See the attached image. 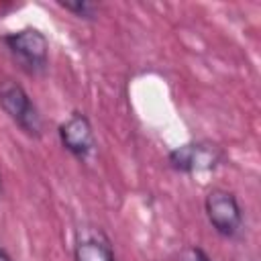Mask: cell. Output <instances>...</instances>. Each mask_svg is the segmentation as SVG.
I'll return each mask as SVG.
<instances>
[{"label": "cell", "instance_id": "9c48e42d", "mask_svg": "<svg viewBox=\"0 0 261 261\" xmlns=\"http://www.w3.org/2000/svg\"><path fill=\"white\" fill-rule=\"evenodd\" d=\"M0 261H12V259H10V255H8L2 247H0Z\"/></svg>", "mask_w": 261, "mask_h": 261}, {"label": "cell", "instance_id": "ba28073f", "mask_svg": "<svg viewBox=\"0 0 261 261\" xmlns=\"http://www.w3.org/2000/svg\"><path fill=\"white\" fill-rule=\"evenodd\" d=\"M175 261H212V259L206 255L204 249H200V247H196V245H190V247H184V249L177 253Z\"/></svg>", "mask_w": 261, "mask_h": 261}, {"label": "cell", "instance_id": "277c9868", "mask_svg": "<svg viewBox=\"0 0 261 261\" xmlns=\"http://www.w3.org/2000/svg\"><path fill=\"white\" fill-rule=\"evenodd\" d=\"M222 159V153L216 145L210 143H186L169 151L167 161L175 171L198 173L214 169Z\"/></svg>", "mask_w": 261, "mask_h": 261}, {"label": "cell", "instance_id": "30bf717a", "mask_svg": "<svg viewBox=\"0 0 261 261\" xmlns=\"http://www.w3.org/2000/svg\"><path fill=\"white\" fill-rule=\"evenodd\" d=\"M0 190H2V184H0Z\"/></svg>", "mask_w": 261, "mask_h": 261}, {"label": "cell", "instance_id": "7a4b0ae2", "mask_svg": "<svg viewBox=\"0 0 261 261\" xmlns=\"http://www.w3.org/2000/svg\"><path fill=\"white\" fill-rule=\"evenodd\" d=\"M6 49L20 61V65L31 71V73H39L47 67L49 63V43L45 39V35L39 29L27 27L14 33H8L2 37Z\"/></svg>", "mask_w": 261, "mask_h": 261}, {"label": "cell", "instance_id": "52a82bcc", "mask_svg": "<svg viewBox=\"0 0 261 261\" xmlns=\"http://www.w3.org/2000/svg\"><path fill=\"white\" fill-rule=\"evenodd\" d=\"M65 10L73 12L77 18H94V12H96V6L90 4V2H59Z\"/></svg>", "mask_w": 261, "mask_h": 261}, {"label": "cell", "instance_id": "6da1fadb", "mask_svg": "<svg viewBox=\"0 0 261 261\" xmlns=\"http://www.w3.org/2000/svg\"><path fill=\"white\" fill-rule=\"evenodd\" d=\"M0 108L22 133H27L29 137H35V139L41 137L43 118H41L37 106L33 104L31 96L18 82H14L10 77L0 80Z\"/></svg>", "mask_w": 261, "mask_h": 261}, {"label": "cell", "instance_id": "8992f818", "mask_svg": "<svg viewBox=\"0 0 261 261\" xmlns=\"http://www.w3.org/2000/svg\"><path fill=\"white\" fill-rule=\"evenodd\" d=\"M75 261H114V251L110 239L94 226H84L73 245Z\"/></svg>", "mask_w": 261, "mask_h": 261}, {"label": "cell", "instance_id": "5b68a950", "mask_svg": "<svg viewBox=\"0 0 261 261\" xmlns=\"http://www.w3.org/2000/svg\"><path fill=\"white\" fill-rule=\"evenodd\" d=\"M59 141L65 151H69L77 159H86L94 151V130L86 114L73 112L65 118L57 128Z\"/></svg>", "mask_w": 261, "mask_h": 261}, {"label": "cell", "instance_id": "3957f363", "mask_svg": "<svg viewBox=\"0 0 261 261\" xmlns=\"http://www.w3.org/2000/svg\"><path fill=\"white\" fill-rule=\"evenodd\" d=\"M204 210L210 226L220 237H234L243 226V210L237 196L228 190L214 188L204 198Z\"/></svg>", "mask_w": 261, "mask_h": 261}]
</instances>
